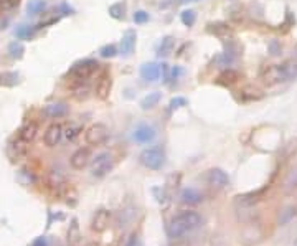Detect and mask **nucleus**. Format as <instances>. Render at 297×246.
<instances>
[{
  "mask_svg": "<svg viewBox=\"0 0 297 246\" xmlns=\"http://www.w3.org/2000/svg\"><path fill=\"white\" fill-rule=\"evenodd\" d=\"M202 225V216L195 210H185V212L179 213L168 223V236L170 238H180L187 235L188 231H193Z\"/></svg>",
  "mask_w": 297,
  "mask_h": 246,
  "instance_id": "1",
  "label": "nucleus"
},
{
  "mask_svg": "<svg viewBox=\"0 0 297 246\" xmlns=\"http://www.w3.org/2000/svg\"><path fill=\"white\" fill-rule=\"evenodd\" d=\"M99 69V63L94 58H84L76 61L75 65L68 69L66 78H69L73 83L78 81H88L89 78H93L96 71Z\"/></svg>",
  "mask_w": 297,
  "mask_h": 246,
  "instance_id": "2",
  "label": "nucleus"
},
{
  "mask_svg": "<svg viewBox=\"0 0 297 246\" xmlns=\"http://www.w3.org/2000/svg\"><path fill=\"white\" fill-rule=\"evenodd\" d=\"M139 160L148 170H160L165 165V154L159 147H148L140 152Z\"/></svg>",
  "mask_w": 297,
  "mask_h": 246,
  "instance_id": "3",
  "label": "nucleus"
},
{
  "mask_svg": "<svg viewBox=\"0 0 297 246\" xmlns=\"http://www.w3.org/2000/svg\"><path fill=\"white\" fill-rule=\"evenodd\" d=\"M114 167V157H112L111 152H101L91 160V175L96 179L106 177Z\"/></svg>",
  "mask_w": 297,
  "mask_h": 246,
  "instance_id": "4",
  "label": "nucleus"
},
{
  "mask_svg": "<svg viewBox=\"0 0 297 246\" xmlns=\"http://www.w3.org/2000/svg\"><path fill=\"white\" fill-rule=\"evenodd\" d=\"M108 139H109V129L108 126H104L101 122L89 126L86 132H84V140L89 145H103Z\"/></svg>",
  "mask_w": 297,
  "mask_h": 246,
  "instance_id": "5",
  "label": "nucleus"
},
{
  "mask_svg": "<svg viewBox=\"0 0 297 246\" xmlns=\"http://www.w3.org/2000/svg\"><path fill=\"white\" fill-rule=\"evenodd\" d=\"M261 80H263L264 84L267 86H274V84H279V83H286V76L284 71H282V66L281 65H267L261 69Z\"/></svg>",
  "mask_w": 297,
  "mask_h": 246,
  "instance_id": "6",
  "label": "nucleus"
},
{
  "mask_svg": "<svg viewBox=\"0 0 297 246\" xmlns=\"http://www.w3.org/2000/svg\"><path fill=\"white\" fill-rule=\"evenodd\" d=\"M132 137L137 144H152L155 137H157V129L148 122H140L136 126V129L132 132Z\"/></svg>",
  "mask_w": 297,
  "mask_h": 246,
  "instance_id": "7",
  "label": "nucleus"
},
{
  "mask_svg": "<svg viewBox=\"0 0 297 246\" xmlns=\"http://www.w3.org/2000/svg\"><path fill=\"white\" fill-rule=\"evenodd\" d=\"M112 89V76L109 69H104V71L99 73L96 84H94V93L101 101H106L111 94Z\"/></svg>",
  "mask_w": 297,
  "mask_h": 246,
  "instance_id": "8",
  "label": "nucleus"
},
{
  "mask_svg": "<svg viewBox=\"0 0 297 246\" xmlns=\"http://www.w3.org/2000/svg\"><path fill=\"white\" fill-rule=\"evenodd\" d=\"M205 180H207V184L213 188H226L230 185V175L226 174L223 168H218V167H213L207 170L205 174Z\"/></svg>",
  "mask_w": 297,
  "mask_h": 246,
  "instance_id": "9",
  "label": "nucleus"
},
{
  "mask_svg": "<svg viewBox=\"0 0 297 246\" xmlns=\"http://www.w3.org/2000/svg\"><path fill=\"white\" fill-rule=\"evenodd\" d=\"M207 32L210 35H213V37L220 38L223 41H230L235 37V32H233V28L225 23V22H215V23H208L207 25Z\"/></svg>",
  "mask_w": 297,
  "mask_h": 246,
  "instance_id": "10",
  "label": "nucleus"
},
{
  "mask_svg": "<svg viewBox=\"0 0 297 246\" xmlns=\"http://www.w3.org/2000/svg\"><path fill=\"white\" fill-rule=\"evenodd\" d=\"M136 43H137V33H136V30L129 28V30H126L122 33L119 53H121L124 58H129V56L134 53V50H136Z\"/></svg>",
  "mask_w": 297,
  "mask_h": 246,
  "instance_id": "11",
  "label": "nucleus"
},
{
  "mask_svg": "<svg viewBox=\"0 0 297 246\" xmlns=\"http://www.w3.org/2000/svg\"><path fill=\"white\" fill-rule=\"evenodd\" d=\"M238 56H239V46L233 40H230V41H226L223 53L218 56V61H220L221 66H230L238 60Z\"/></svg>",
  "mask_w": 297,
  "mask_h": 246,
  "instance_id": "12",
  "label": "nucleus"
},
{
  "mask_svg": "<svg viewBox=\"0 0 297 246\" xmlns=\"http://www.w3.org/2000/svg\"><path fill=\"white\" fill-rule=\"evenodd\" d=\"M91 151L88 147H81V149H78L71 159H69V165H71L75 170H83V168H86L89 164H91Z\"/></svg>",
  "mask_w": 297,
  "mask_h": 246,
  "instance_id": "13",
  "label": "nucleus"
},
{
  "mask_svg": "<svg viewBox=\"0 0 297 246\" xmlns=\"http://www.w3.org/2000/svg\"><path fill=\"white\" fill-rule=\"evenodd\" d=\"M63 129L65 126H61L60 122H55L52 124L50 128L45 131V136H43V142L46 147H56L61 140H63Z\"/></svg>",
  "mask_w": 297,
  "mask_h": 246,
  "instance_id": "14",
  "label": "nucleus"
},
{
  "mask_svg": "<svg viewBox=\"0 0 297 246\" xmlns=\"http://www.w3.org/2000/svg\"><path fill=\"white\" fill-rule=\"evenodd\" d=\"M140 78L148 81V83H155L160 80L162 76V68L159 63L155 61H148V63H144L142 66H140Z\"/></svg>",
  "mask_w": 297,
  "mask_h": 246,
  "instance_id": "15",
  "label": "nucleus"
},
{
  "mask_svg": "<svg viewBox=\"0 0 297 246\" xmlns=\"http://www.w3.org/2000/svg\"><path fill=\"white\" fill-rule=\"evenodd\" d=\"M69 112V108L66 103L56 101V103H50L43 108V114L50 119H61L65 117Z\"/></svg>",
  "mask_w": 297,
  "mask_h": 246,
  "instance_id": "16",
  "label": "nucleus"
},
{
  "mask_svg": "<svg viewBox=\"0 0 297 246\" xmlns=\"http://www.w3.org/2000/svg\"><path fill=\"white\" fill-rule=\"evenodd\" d=\"M111 222V212L108 210H97L93 216V222H91V230L96 231V233H103V231L109 227Z\"/></svg>",
  "mask_w": 297,
  "mask_h": 246,
  "instance_id": "17",
  "label": "nucleus"
},
{
  "mask_svg": "<svg viewBox=\"0 0 297 246\" xmlns=\"http://www.w3.org/2000/svg\"><path fill=\"white\" fill-rule=\"evenodd\" d=\"M203 200V193L193 187H187L180 192V202L185 205H198Z\"/></svg>",
  "mask_w": 297,
  "mask_h": 246,
  "instance_id": "18",
  "label": "nucleus"
},
{
  "mask_svg": "<svg viewBox=\"0 0 297 246\" xmlns=\"http://www.w3.org/2000/svg\"><path fill=\"white\" fill-rule=\"evenodd\" d=\"M93 93V89H91L89 83L88 81H78V83H73V88H71V96L75 97L76 101H86L88 97Z\"/></svg>",
  "mask_w": 297,
  "mask_h": 246,
  "instance_id": "19",
  "label": "nucleus"
},
{
  "mask_svg": "<svg viewBox=\"0 0 297 246\" xmlns=\"http://www.w3.org/2000/svg\"><path fill=\"white\" fill-rule=\"evenodd\" d=\"M27 142H23L22 139H17L13 142L9 144V157L15 162V160H22L27 156Z\"/></svg>",
  "mask_w": 297,
  "mask_h": 246,
  "instance_id": "20",
  "label": "nucleus"
},
{
  "mask_svg": "<svg viewBox=\"0 0 297 246\" xmlns=\"http://www.w3.org/2000/svg\"><path fill=\"white\" fill-rule=\"evenodd\" d=\"M37 132H38V124L33 121H28L18 129V139H22L23 142L28 144L37 137Z\"/></svg>",
  "mask_w": 297,
  "mask_h": 246,
  "instance_id": "21",
  "label": "nucleus"
},
{
  "mask_svg": "<svg viewBox=\"0 0 297 246\" xmlns=\"http://www.w3.org/2000/svg\"><path fill=\"white\" fill-rule=\"evenodd\" d=\"M160 100H162V93H159V91H152V93L145 94L142 100H140V109H144V111L154 109L155 106H159Z\"/></svg>",
  "mask_w": 297,
  "mask_h": 246,
  "instance_id": "22",
  "label": "nucleus"
},
{
  "mask_svg": "<svg viewBox=\"0 0 297 246\" xmlns=\"http://www.w3.org/2000/svg\"><path fill=\"white\" fill-rule=\"evenodd\" d=\"M83 132V126L76 124V122H69L65 129H63V139L68 140V142H75V140L81 136Z\"/></svg>",
  "mask_w": 297,
  "mask_h": 246,
  "instance_id": "23",
  "label": "nucleus"
},
{
  "mask_svg": "<svg viewBox=\"0 0 297 246\" xmlns=\"http://www.w3.org/2000/svg\"><path fill=\"white\" fill-rule=\"evenodd\" d=\"M238 80H239V73L233 68H226L225 71L218 76V83L223 84V86H231V84L238 83Z\"/></svg>",
  "mask_w": 297,
  "mask_h": 246,
  "instance_id": "24",
  "label": "nucleus"
},
{
  "mask_svg": "<svg viewBox=\"0 0 297 246\" xmlns=\"http://www.w3.org/2000/svg\"><path fill=\"white\" fill-rule=\"evenodd\" d=\"M174 48H175V38L170 37V35H167V37L162 38L160 45L157 48V53H159V56H164V58H165V56L172 55Z\"/></svg>",
  "mask_w": 297,
  "mask_h": 246,
  "instance_id": "25",
  "label": "nucleus"
},
{
  "mask_svg": "<svg viewBox=\"0 0 297 246\" xmlns=\"http://www.w3.org/2000/svg\"><path fill=\"white\" fill-rule=\"evenodd\" d=\"M282 71H284L286 81H294L297 80V61L294 60H287L284 63H281Z\"/></svg>",
  "mask_w": 297,
  "mask_h": 246,
  "instance_id": "26",
  "label": "nucleus"
},
{
  "mask_svg": "<svg viewBox=\"0 0 297 246\" xmlns=\"http://www.w3.org/2000/svg\"><path fill=\"white\" fill-rule=\"evenodd\" d=\"M25 53V46L22 41H12L9 45V56L13 60H20Z\"/></svg>",
  "mask_w": 297,
  "mask_h": 246,
  "instance_id": "27",
  "label": "nucleus"
},
{
  "mask_svg": "<svg viewBox=\"0 0 297 246\" xmlns=\"http://www.w3.org/2000/svg\"><path fill=\"white\" fill-rule=\"evenodd\" d=\"M263 97V93L259 89L253 88V86H247L241 91V100L243 101H258Z\"/></svg>",
  "mask_w": 297,
  "mask_h": 246,
  "instance_id": "28",
  "label": "nucleus"
},
{
  "mask_svg": "<svg viewBox=\"0 0 297 246\" xmlns=\"http://www.w3.org/2000/svg\"><path fill=\"white\" fill-rule=\"evenodd\" d=\"M109 15L116 20H122L126 17V4L124 2H116L109 7Z\"/></svg>",
  "mask_w": 297,
  "mask_h": 246,
  "instance_id": "29",
  "label": "nucleus"
},
{
  "mask_svg": "<svg viewBox=\"0 0 297 246\" xmlns=\"http://www.w3.org/2000/svg\"><path fill=\"white\" fill-rule=\"evenodd\" d=\"M180 20H182V23L188 27V28H192L196 22V12L192 10V9H187V10H183L180 13Z\"/></svg>",
  "mask_w": 297,
  "mask_h": 246,
  "instance_id": "30",
  "label": "nucleus"
},
{
  "mask_svg": "<svg viewBox=\"0 0 297 246\" xmlns=\"http://www.w3.org/2000/svg\"><path fill=\"white\" fill-rule=\"evenodd\" d=\"M35 35V28L30 25H20L15 30V37L18 40H30Z\"/></svg>",
  "mask_w": 297,
  "mask_h": 246,
  "instance_id": "31",
  "label": "nucleus"
},
{
  "mask_svg": "<svg viewBox=\"0 0 297 246\" xmlns=\"http://www.w3.org/2000/svg\"><path fill=\"white\" fill-rule=\"evenodd\" d=\"M45 0H30L27 5V12L30 13V15H38L40 12H43L45 10Z\"/></svg>",
  "mask_w": 297,
  "mask_h": 246,
  "instance_id": "32",
  "label": "nucleus"
},
{
  "mask_svg": "<svg viewBox=\"0 0 297 246\" xmlns=\"http://www.w3.org/2000/svg\"><path fill=\"white\" fill-rule=\"evenodd\" d=\"M99 55H101V58H114V56L119 55V50H117V46L114 43H108V45H104L99 48Z\"/></svg>",
  "mask_w": 297,
  "mask_h": 246,
  "instance_id": "33",
  "label": "nucleus"
},
{
  "mask_svg": "<svg viewBox=\"0 0 297 246\" xmlns=\"http://www.w3.org/2000/svg\"><path fill=\"white\" fill-rule=\"evenodd\" d=\"M132 20L136 22L137 25H144L147 23L148 20H151V15L145 12V10H137V12H134V15H132Z\"/></svg>",
  "mask_w": 297,
  "mask_h": 246,
  "instance_id": "34",
  "label": "nucleus"
},
{
  "mask_svg": "<svg viewBox=\"0 0 297 246\" xmlns=\"http://www.w3.org/2000/svg\"><path fill=\"white\" fill-rule=\"evenodd\" d=\"M187 104H188V101L183 96H175V97H172V100H170V103H168V106H170L172 111H175V109L185 108Z\"/></svg>",
  "mask_w": 297,
  "mask_h": 246,
  "instance_id": "35",
  "label": "nucleus"
},
{
  "mask_svg": "<svg viewBox=\"0 0 297 246\" xmlns=\"http://www.w3.org/2000/svg\"><path fill=\"white\" fill-rule=\"evenodd\" d=\"M2 83L4 84H7V86H13V84H17L18 83V75L17 73H13V71H10V73H4L2 76Z\"/></svg>",
  "mask_w": 297,
  "mask_h": 246,
  "instance_id": "36",
  "label": "nucleus"
},
{
  "mask_svg": "<svg viewBox=\"0 0 297 246\" xmlns=\"http://www.w3.org/2000/svg\"><path fill=\"white\" fill-rule=\"evenodd\" d=\"M182 75H183V69L180 66H172L170 73H168V81H174V83L179 81Z\"/></svg>",
  "mask_w": 297,
  "mask_h": 246,
  "instance_id": "37",
  "label": "nucleus"
},
{
  "mask_svg": "<svg viewBox=\"0 0 297 246\" xmlns=\"http://www.w3.org/2000/svg\"><path fill=\"white\" fill-rule=\"evenodd\" d=\"M0 5L5 10H13L20 5V0H0Z\"/></svg>",
  "mask_w": 297,
  "mask_h": 246,
  "instance_id": "38",
  "label": "nucleus"
},
{
  "mask_svg": "<svg viewBox=\"0 0 297 246\" xmlns=\"http://www.w3.org/2000/svg\"><path fill=\"white\" fill-rule=\"evenodd\" d=\"M33 246H48L46 238H45V236H40V238H37V240L33 241Z\"/></svg>",
  "mask_w": 297,
  "mask_h": 246,
  "instance_id": "39",
  "label": "nucleus"
},
{
  "mask_svg": "<svg viewBox=\"0 0 297 246\" xmlns=\"http://www.w3.org/2000/svg\"><path fill=\"white\" fill-rule=\"evenodd\" d=\"M269 48H271V55H279V52H281V46L278 48V46H276V41H273V43L269 45Z\"/></svg>",
  "mask_w": 297,
  "mask_h": 246,
  "instance_id": "40",
  "label": "nucleus"
},
{
  "mask_svg": "<svg viewBox=\"0 0 297 246\" xmlns=\"http://www.w3.org/2000/svg\"><path fill=\"white\" fill-rule=\"evenodd\" d=\"M86 246H99V244H97V243H88Z\"/></svg>",
  "mask_w": 297,
  "mask_h": 246,
  "instance_id": "41",
  "label": "nucleus"
},
{
  "mask_svg": "<svg viewBox=\"0 0 297 246\" xmlns=\"http://www.w3.org/2000/svg\"><path fill=\"white\" fill-rule=\"evenodd\" d=\"M183 2H195V0H183Z\"/></svg>",
  "mask_w": 297,
  "mask_h": 246,
  "instance_id": "42",
  "label": "nucleus"
}]
</instances>
